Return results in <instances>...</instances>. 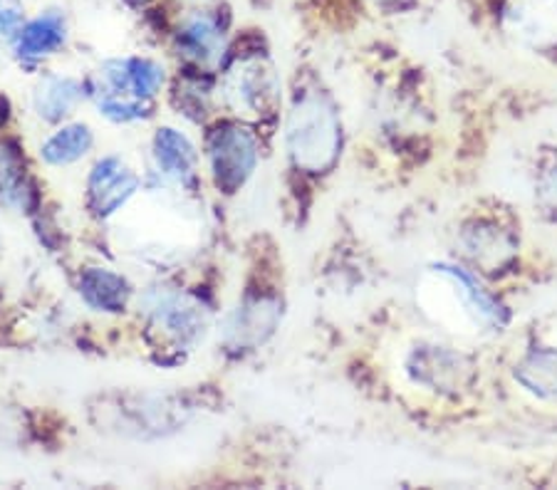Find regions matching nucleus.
<instances>
[{
  "label": "nucleus",
  "instance_id": "1",
  "mask_svg": "<svg viewBox=\"0 0 557 490\" xmlns=\"http://www.w3.org/2000/svg\"><path fill=\"white\" fill-rule=\"evenodd\" d=\"M287 149L305 172H325L339 151V120L335 106L318 92L302 95L287 122Z\"/></svg>",
  "mask_w": 557,
  "mask_h": 490
},
{
  "label": "nucleus",
  "instance_id": "2",
  "mask_svg": "<svg viewBox=\"0 0 557 490\" xmlns=\"http://www.w3.org/2000/svg\"><path fill=\"white\" fill-rule=\"evenodd\" d=\"M211 164L215 184L236 191L256 166V141L236 127H223L211 137Z\"/></svg>",
  "mask_w": 557,
  "mask_h": 490
},
{
  "label": "nucleus",
  "instance_id": "3",
  "mask_svg": "<svg viewBox=\"0 0 557 490\" xmlns=\"http://www.w3.org/2000/svg\"><path fill=\"white\" fill-rule=\"evenodd\" d=\"M503 25L520 42L557 45V0H506Z\"/></svg>",
  "mask_w": 557,
  "mask_h": 490
},
{
  "label": "nucleus",
  "instance_id": "4",
  "mask_svg": "<svg viewBox=\"0 0 557 490\" xmlns=\"http://www.w3.org/2000/svg\"><path fill=\"white\" fill-rule=\"evenodd\" d=\"M228 92L233 97V104L238 110L263 114L273 110L277 102V79L271 67H265L263 62H246L236 73L231 75Z\"/></svg>",
  "mask_w": 557,
  "mask_h": 490
},
{
  "label": "nucleus",
  "instance_id": "5",
  "mask_svg": "<svg viewBox=\"0 0 557 490\" xmlns=\"http://www.w3.org/2000/svg\"><path fill=\"white\" fill-rule=\"evenodd\" d=\"M137 176L129 174L116 159H107L89 181V191H92V201L97 213H112L122 206L129 196L137 191Z\"/></svg>",
  "mask_w": 557,
  "mask_h": 490
},
{
  "label": "nucleus",
  "instance_id": "6",
  "mask_svg": "<svg viewBox=\"0 0 557 490\" xmlns=\"http://www.w3.org/2000/svg\"><path fill=\"white\" fill-rule=\"evenodd\" d=\"M516 379L530 391V394L557 401V352L543 350L528 354L525 360L518 364Z\"/></svg>",
  "mask_w": 557,
  "mask_h": 490
},
{
  "label": "nucleus",
  "instance_id": "7",
  "mask_svg": "<svg viewBox=\"0 0 557 490\" xmlns=\"http://www.w3.org/2000/svg\"><path fill=\"white\" fill-rule=\"evenodd\" d=\"M83 296L97 310L120 312L127 302V282L110 271L92 267L83 275Z\"/></svg>",
  "mask_w": 557,
  "mask_h": 490
},
{
  "label": "nucleus",
  "instance_id": "8",
  "mask_svg": "<svg viewBox=\"0 0 557 490\" xmlns=\"http://www.w3.org/2000/svg\"><path fill=\"white\" fill-rule=\"evenodd\" d=\"M159 166L172 176H186L196 162V151L184 134L174 129H161L157 134Z\"/></svg>",
  "mask_w": 557,
  "mask_h": 490
},
{
  "label": "nucleus",
  "instance_id": "9",
  "mask_svg": "<svg viewBox=\"0 0 557 490\" xmlns=\"http://www.w3.org/2000/svg\"><path fill=\"white\" fill-rule=\"evenodd\" d=\"M116 89H132L134 95L149 97L164 83V70L151 60H129L120 65V73H110Z\"/></svg>",
  "mask_w": 557,
  "mask_h": 490
},
{
  "label": "nucleus",
  "instance_id": "10",
  "mask_svg": "<svg viewBox=\"0 0 557 490\" xmlns=\"http://www.w3.org/2000/svg\"><path fill=\"white\" fill-rule=\"evenodd\" d=\"M62 40H65V25H62L60 15L48 13L23 30L21 52L23 55H48V52L60 48Z\"/></svg>",
  "mask_w": 557,
  "mask_h": 490
},
{
  "label": "nucleus",
  "instance_id": "11",
  "mask_svg": "<svg viewBox=\"0 0 557 490\" xmlns=\"http://www.w3.org/2000/svg\"><path fill=\"white\" fill-rule=\"evenodd\" d=\"M89 147H92V134L83 124H75V127L60 129L55 137L48 139V145L42 147V159L50 164H70L85 156Z\"/></svg>",
  "mask_w": 557,
  "mask_h": 490
},
{
  "label": "nucleus",
  "instance_id": "12",
  "mask_svg": "<svg viewBox=\"0 0 557 490\" xmlns=\"http://www.w3.org/2000/svg\"><path fill=\"white\" fill-rule=\"evenodd\" d=\"M182 45L186 55H191L199 62H213L219 58L221 50V33L211 21L206 17H196L184 28L182 33Z\"/></svg>",
  "mask_w": 557,
  "mask_h": 490
},
{
  "label": "nucleus",
  "instance_id": "13",
  "mask_svg": "<svg viewBox=\"0 0 557 490\" xmlns=\"http://www.w3.org/2000/svg\"><path fill=\"white\" fill-rule=\"evenodd\" d=\"M77 100H79V87L72 83V79L52 77L40 87L38 110L42 117L58 120L62 114H67Z\"/></svg>",
  "mask_w": 557,
  "mask_h": 490
},
{
  "label": "nucleus",
  "instance_id": "14",
  "mask_svg": "<svg viewBox=\"0 0 557 490\" xmlns=\"http://www.w3.org/2000/svg\"><path fill=\"white\" fill-rule=\"evenodd\" d=\"M275 319H277V307L273 305V302L258 300L248 310L240 312L236 335L240 337V340L253 337V342H258V340H263V335L273 332Z\"/></svg>",
  "mask_w": 557,
  "mask_h": 490
},
{
  "label": "nucleus",
  "instance_id": "15",
  "mask_svg": "<svg viewBox=\"0 0 557 490\" xmlns=\"http://www.w3.org/2000/svg\"><path fill=\"white\" fill-rule=\"evenodd\" d=\"M17 176H21V172H17L15 156L11 154V151L0 149V189L11 191L17 184Z\"/></svg>",
  "mask_w": 557,
  "mask_h": 490
},
{
  "label": "nucleus",
  "instance_id": "16",
  "mask_svg": "<svg viewBox=\"0 0 557 490\" xmlns=\"http://www.w3.org/2000/svg\"><path fill=\"white\" fill-rule=\"evenodd\" d=\"M541 199L547 203L550 209H557V166L553 172H547L541 184Z\"/></svg>",
  "mask_w": 557,
  "mask_h": 490
},
{
  "label": "nucleus",
  "instance_id": "17",
  "mask_svg": "<svg viewBox=\"0 0 557 490\" xmlns=\"http://www.w3.org/2000/svg\"><path fill=\"white\" fill-rule=\"evenodd\" d=\"M17 23H21V15H17V8L0 3V30L11 33V30L17 28Z\"/></svg>",
  "mask_w": 557,
  "mask_h": 490
}]
</instances>
